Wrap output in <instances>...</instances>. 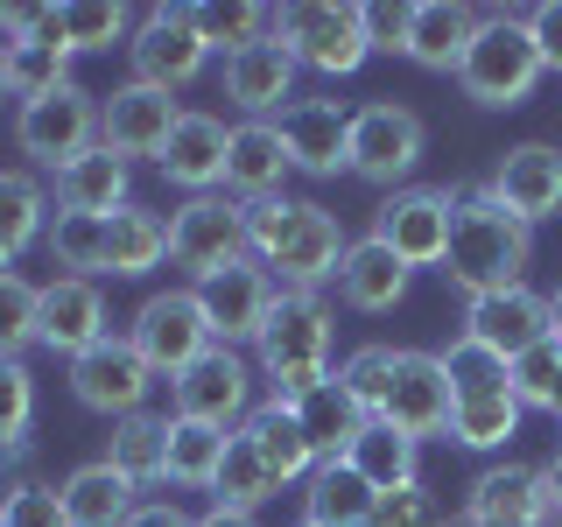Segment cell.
<instances>
[{
  "label": "cell",
  "instance_id": "6da1fadb",
  "mask_svg": "<svg viewBox=\"0 0 562 527\" xmlns=\"http://www.w3.org/2000/svg\"><path fill=\"white\" fill-rule=\"evenodd\" d=\"M450 198H457V211H450V254H443L450 289H464V303L520 289V281H527V254H535V225H520L485 183H457Z\"/></svg>",
  "mask_w": 562,
  "mask_h": 527
},
{
  "label": "cell",
  "instance_id": "7a4b0ae2",
  "mask_svg": "<svg viewBox=\"0 0 562 527\" xmlns=\"http://www.w3.org/2000/svg\"><path fill=\"white\" fill-rule=\"evenodd\" d=\"M345 225L330 204L310 198H260L246 204V254L268 274H281V289H316V281H338L345 260Z\"/></svg>",
  "mask_w": 562,
  "mask_h": 527
},
{
  "label": "cell",
  "instance_id": "3957f363",
  "mask_svg": "<svg viewBox=\"0 0 562 527\" xmlns=\"http://www.w3.org/2000/svg\"><path fill=\"white\" fill-rule=\"evenodd\" d=\"M436 359L450 373V436L464 450H506L520 436V415H527L514 401V386H506V359L471 345V338L443 345Z\"/></svg>",
  "mask_w": 562,
  "mask_h": 527
},
{
  "label": "cell",
  "instance_id": "277c9868",
  "mask_svg": "<svg viewBox=\"0 0 562 527\" xmlns=\"http://www.w3.org/2000/svg\"><path fill=\"white\" fill-rule=\"evenodd\" d=\"M260 373L274 380V401H303L330 380V303L316 289H281L260 324Z\"/></svg>",
  "mask_w": 562,
  "mask_h": 527
},
{
  "label": "cell",
  "instance_id": "5b68a950",
  "mask_svg": "<svg viewBox=\"0 0 562 527\" xmlns=\"http://www.w3.org/2000/svg\"><path fill=\"white\" fill-rule=\"evenodd\" d=\"M457 85H464V99L485 105V113H506V105H520L527 92H535V85H541V49H535L527 14L485 8L479 35H471V49H464V64H457Z\"/></svg>",
  "mask_w": 562,
  "mask_h": 527
},
{
  "label": "cell",
  "instance_id": "8992f818",
  "mask_svg": "<svg viewBox=\"0 0 562 527\" xmlns=\"http://www.w3.org/2000/svg\"><path fill=\"white\" fill-rule=\"evenodd\" d=\"M274 43L289 49L303 70L351 78V70L373 57V22H366V8H338V0H295V8H274Z\"/></svg>",
  "mask_w": 562,
  "mask_h": 527
},
{
  "label": "cell",
  "instance_id": "52a82bcc",
  "mask_svg": "<svg viewBox=\"0 0 562 527\" xmlns=\"http://www.w3.org/2000/svg\"><path fill=\"white\" fill-rule=\"evenodd\" d=\"M422 155H429V127H422L415 105L373 99V105L351 113V176L394 190V183H408V176L422 169Z\"/></svg>",
  "mask_w": 562,
  "mask_h": 527
},
{
  "label": "cell",
  "instance_id": "ba28073f",
  "mask_svg": "<svg viewBox=\"0 0 562 527\" xmlns=\"http://www.w3.org/2000/svg\"><path fill=\"white\" fill-rule=\"evenodd\" d=\"M169 260L190 281L233 268V260H254V254H246V204L225 198V190L183 198V204H176V218H169Z\"/></svg>",
  "mask_w": 562,
  "mask_h": 527
},
{
  "label": "cell",
  "instance_id": "9c48e42d",
  "mask_svg": "<svg viewBox=\"0 0 562 527\" xmlns=\"http://www.w3.org/2000/svg\"><path fill=\"white\" fill-rule=\"evenodd\" d=\"M14 141H22V155H35V162L57 176L64 162H78L85 148H99V99L70 78V85L29 99L22 113H14Z\"/></svg>",
  "mask_w": 562,
  "mask_h": 527
},
{
  "label": "cell",
  "instance_id": "30bf717a",
  "mask_svg": "<svg viewBox=\"0 0 562 527\" xmlns=\"http://www.w3.org/2000/svg\"><path fill=\"white\" fill-rule=\"evenodd\" d=\"M134 57V85H155V92H183L190 78L211 64V43L198 29V8H148L127 35Z\"/></svg>",
  "mask_w": 562,
  "mask_h": 527
},
{
  "label": "cell",
  "instance_id": "8fae6325",
  "mask_svg": "<svg viewBox=\"0 0 562 527\" xmlns=\"http://www.w3.org/2000/svg\"><path fill=\"white\" fill-rule=\"evenodd\" d=\"M134 351L155 366V373H183V366H198L211 345V316H204V303H198V289H162V295H148V303L134 310Z\"/></svg>",
  "mask_w": 562,
  "mask_h": 527
},
{
  "label": "cell",
  "instance_id": "7c38bea8",
  "mask_svg": "<svg viewBox=\"0 0 562 527\" xmlns=\"http://www.w3.org/2000/svg\"><path fill=\"white\" fill-rule=\"evenodd\" d=\"M450 211H457L450 190L408 183V190H394V198L373 211V239L394 246L408 274L415 268H443V254H450Z\"/></svg>",
  "mask_w": 562,
  "mask_h": 527
},
{
  "label": "cell",
  "instance_id": "4fadbf2b",
  "mask_svg": "<svg viewBox=\"0 0 562 527\" xmlns=\"http://www.w3.org/2000/svg\"><path fill=\"white\" fill-rule=\"evenodd\" d=\"M169 415L183 422H211V429H233V422L254 415V373L233 345H211L198 366L169 380Z\"/></svg>",
  "mask_w": 562,
  "mask_h": 527
},
{
  "label": "cell",
  "instance_id": "5bb4252c",
  "mask_svg": "<svg viewBox=\"0 0 562 527\" xmlns=\"http://www.w3.org/2000/svg\"><path fill=\"white\" fill-rule=\"evenodd\" d=\"M148 386H155V366L134 351V338H99L92 351L70 359V394L92 415H113V422L140 415L148 408Z\"/></svg>",
  "mask_w": 562,
  "mask_h": 527
},
{
  "label": "cell",
  "instance_id": "9a60e30c",
  "mask_svg": "<svg viewBox=\"0 0 562 527\" xmlns=\"http://www.w3.org/2000/svg\"><path fill=\"white\" fill-rule=\"evenodd\" d=\"M274 295L281 289H274V274L260 268V260H233V268L198 281V303H204L211 338L218 345H260V324H268Z\"/></svg>",
  "mask_w": 562,
  "mask_h": 527
},
{
  "label": "cell",
  "instance_id": "2e32d148",
  "mask_svg": "<svg viewBox=\"0 0 562 527\" xmlns=\"http://www.w3.org/2000/svg\"><path fill=\"white\" fill-rule=\"evenodd\" d=\"M176 120H183L176 92H155V85H120L113 99H99V141L120 155V162H134V155L162 162Z\"/></svg>",
  "mask_w": 562,
  "mask_h": 527
},
{
  "label": "cell",
  "instance_id": "e0dca14e",
  "mask_svg": "<svg viewBox=\"0 0 562 527\" xmlns=\"http://www.w3.org/2000/svg\"><path fill=\"white\" fill-rule=\"evenodd\" d=\"M274 134H281V148H289V169H303V176L351 169V113H345L338 99H295V105H281Z\"/></svg>",
  "mask_w": 562,
  "mask_h": 527
},
{
  "label": "cell",
  "instance_id": "ac0fdd59",
  "mask_svg": "<svg viewBox=\"0 0 562 527\" xmlns=\"http://www.w3.org/2000/svg\"><path fill=\"white\" fill-rule=\"evenodd\" d=\"M373 422L415 436V444L422 436H443L450 429V373H443V359H436V351H401V373L386 386Z\"/></svg>",
  "mask_w": 562,
  "mask_h": 527
},
{
  "label": "cell",
  "instance_id": "d6986e66",
  "mask_svg": "<svg viewBox=\"0 0 562 527\" xmlns=\"http://www.w3.org/2000/svg\"><path fill=\"white\" fill-rule=\"evenodd\" d=\"M485 190L514 211L520 225L555 218V211H562V148H549V141H520V148H506Z\"/></svg>",
  "mask_w": 562,
  "mask_h": 527
},
{
  "label": "cell",
  "instance_id": "ffe728a7",
  "mask_svg": "<svg viewBox=\"0 0 562 527\" xmlns=\"http://www.w3.org/2000/svg\"><path fill=\"white\" fill-rule=\"evenodd\" d=\"M549 330H555L549 295H535L527 281L506 289V295H479V303H464V338L485 345V351H499V359H520V351L541 345Z\"/></svg>",
  "mask_w": 562,
  "mask_h": 527
},
{
  "label": "cell",
  "instance_id": "44dd1931",
  "mask_svg": "<svg viewBox=\"0 0 562 527\" xmlns=\"http://www.w3.org/2000/svg\"><path fill=\"white\" fill-rule=\"evenodd\" d=\"M464 520L471 527H549V485H541L535 464H492L471 479V500H464Z\"/></svg>",
  "mask_w": 562,
  "mask_h": 527
},
{
  "label": "cell",
  "instance_id": "7402d4cb",
  "mask_svg": "<svg viewBox=\"0 0 562 527\" xmlns=\"http://www.w3.org/2000/svg\"><path fill=\"white\" fill-rule=\"evenodd\" d=\"M99 338H113V330H105V295H99V281H85V274L43 281L35 345H49V351H64V359H78V351H92Z\"/></svg>",
  "mask_w": 562,
  "mask_h": 527
},
{
  "label": "cell",
  "instance_id": "603a6c76",
  "mask_svg": "<svg viewBox=\"0 0 562 527\" xmlns=\"http://www.w3.org/2000/svg\"><path fill=\"white\" fill-rule=\"evenodd\" d=\"M479 35V8H457V0H408L401 14V57L422 70H457Z\"/></svg>",
  "mask_w": 562,
  "mask_h": 527
},
{
  "label": "cell",
  "instance_id": "cb8c5ba5",
  "mask_svg": "<svg viewBox=\"0 0 562 527\" xmlns=\"http://www.w3.org/2000/svg\"><path fill=\"white\" fill-rule=\"evenodd\" d=\"M225 155H233V127H225L218 113H183L155 169H162L176 190L204 198V190H218V183H225Z\"/></svg>",
  "mask_w": 562,
  "mask_h": 527
},
{
  "label": "cell",
  "instance_id": "d4e9b609",
  "mask_svg": "<svg viewBox=\"0 0 562 527\" xmlns=\"http://www.w3.org/2000/svg\"><path fill=\"white\" fill-rule=\"evenodd\" d=\"M295 70L303 64H295L274 35L254 43V49H233V57H225V99H233L246 120H268L281 105H295Z\"/></svg>",
  "mask_w": 562,
  "mask_h": 527
},
{
  "label": "cell",
  "instance_id": "484cf974",
  "mask_svg": "<svg viewBox=\"0 0 562 527\" xmlns=\"http://www.w3.org/2000/svg\"><path fill=\"white\" fill-rule=\"evenodd\" d=\"M134 204V176L113 148H85L78 162L57 169V211H85V218H113V211Z\"/></svg>",
  "mask_w": 562,
  "mask_h": 527
},
{
  "label": "cell",
  "instance_id": "4316f807",
  "mask_svg": "<svg viewBox=\"0 0 562 527\" xmlns=\"http://www.w3.org/2000/svg\"><path fill=\"white\" fill-rule=\"evenodd\" d=\"M281 176H289V148H281L274 120H239L233 155H225V198H239V204L281 198Z\"/></svg>",
  "mask_w": 562,
  "mask_h": 527
},
{
  "label": "cell",
  "instance_id": "83f0119b",
  "mask_svg": "<svg viewBox=\"0 0 562 527\" xmlns=\"http://www.w3.org/2000/svg\"><path fill=\"white\" fill-rule=\"evenodd\" d=\"M134 479L127 471H113L105 457H92V464H78L70 479L57 485V500H64V520L70 527H127V514H134Z\"/></svg>",
  "mask_w": 562,
  "mask_h": 527
},
{
  "label": "cell",
  "instance_id": "f1b7e54d",
  "mask_svg": "<svg viewBox=\"0 0 562 527\" xmlns=\"http://www.w3.org/2000/svg\"><path fill=\"white\" fill-rule=\"evenodd\" d=\"M239 436L260 450V464L274 471V485H295V479H310V471L324 464V457H316V444L303 436V422H295L289 401H260V408L239 422Z\"/></svg>",
  "mask_w": 562,
  "mask_h": 527
},
{
  "label": "cell",
  "instance_id": "f546056e",
  "mask_svg": "<svg viewBox=\"0 0 562 527\" xmlns=\"http://www.w3.org/2000/svg\"><path fill=\"white\" fill-rule=\"evenodd\" d=\"M338 295L351 310L380 316V310H394L401 295H408V268H401L394 246H380L373 233H366V239H351L345 260H338Z\"/></svg>",
  "mask_w": 562,
  "mask_h": 527
},
{
  "label": "cell",
  "instance_id": "4dcf8cb0",
  "mask_svg": "<svg viewBox=\"0 0 562 527\" xmlns=\"http://www.w3.org/2000/svg\"><path fill=\"white\" fill-rule=\"evenodd\" d=\"M373 514H380V492L366 485L345 457H330V464L310 471L303 520H316V527H373Z\"/></svg>",
  "mask_w": 562,
  "mask_h": 527
},
{
  "label": "cell",
  "instance_id": "1f68e13d",
  "mask_svg": "<svg viewBox=\"0 0 562 527\" xmlns=\"http://www.w3.org/2000/svg\"><path fill=\"white\" fill-rule=\"evenodd\" d=\"M162 260H169V218H162V211L127 204V211L105 218V274L134 281V274L162 268Z\"/></svg>",
  "mask_w": 562,
  "mask_h": 527
},
{
  "label": "cell",
  "instance_id": "d6a6232c",
  "mask_svg": "<svg viewBox=\"0 0 562 527\" xmlns=\"http://www.w3.org/2000/svg\"><path fill=\"white\" fill-rule=\"evenodd\" d=\"M35 239H49V190L29 169H0V268H14Z\"/></svg>",
  "mask_w": 562,
  "mask_h": 527
},
{
  "label": "cell",
  "instance_id": "836d02e7",
  "mask_svg": "<svg viewBox=\"0 0 562 527\" xmlns=\"http://www.w3.org/2000/svg\"><path fill=\"white\" fill-rule=\"evenodd\" d=\"M289 408H295V422H303V436L316 444V457H324V464H330V457H345V450H351V436H359L366 422H373V415H366L338 380L310 386V394H303V401H289Z\"/></svg>",
  "mask_w": 562,
  "mask_h": 527
},
{
  "label": "cell",
  "instance_id": "e575fe53",
  "mask_svg": "<svg viewBox=\"0 0 562 527\" xmlns=\"http://www.w3.org/2000/svg\"><path fill=\"white\" fill-rule=\"evenodd\" d=\"M105 464L127 471L134 485H162L169 479V415H120L113 444H105Z\"/></svg>",
  "mask_w": 562,
  "mask_h": 527
},
{
  "label": "cell",
  "instance_id": "d590c367",
  "mask_svg": "<svg viewBox=\"0 0 562 527\" xmlns=\"http://www.w3.org/2000/svg\"><path fill=\"white\" fill-rule=\"evenodd\" d=\"M43 35L64 43V57L113 49L120 35H127V8H120V0H64V8H43Z\"/></svg>",
  "mask_w": 562,
  "mask_h": 527
},
{
  "label": "cell",
  "instance_id": "8d00e7d4",
  "mask_svg": "<svg viewBox=\"0 0 562 527\" xmlns=\"http://www.w3.org/2000/svg\"><path fill=\"white\" fill-rule=\"evenodd\" d=\"M415 436H401V429H386V422H366L359 436H351V450H345V464L359 471L373 492H394V485H415Z\"/></svg>",
  "mask_w": 562,
  "mask_h": 527
},
{
  "label": "cell",
  "instance_id": "74e56055",
  "mask_svg": "<svg viewBox=\"0 0 562 527\" xmlns=\"http://www.w3.org/2000/svg\"><path fill=\"white\" fill-rule=\"evenodd\" d=\"M225 444H233V429L169 415V485L211 492V485H218V464H225Z\"/></svg>",
  "mask_w": 562,
  "mask_h": 527
},
{
  "label": "cell",
  "instance_id": "f35d334b",
  "mask_svg": "<svg viewBox=\"0 0 562 527\" xmlns=\"http://www.w3.org/2000/svg\"><path fill=\"white\" fill-rule=\"evenodd\" d=\"M506 386H514L520 408L562 415V338H555V330L541 345H527L520 359H506Z\"/></svg>",
  "mask_w": 562,
  "mask_h": 527
},
{
  "label": "cell",
  "instance_id": "ab89813d",
  "mask_svg": "<svg viewBox=\"0 0 562 527\" xmlns=\"http://www.w3.org/2000/svg\"><path fill=\"white\" fill-rule=\"evenodd\" d=\"M8 85H14V99H43V92H57V85H70V57H64V43H49L43 22H35V35H22V43H8Z\"/></svg>",
  "mask_w": 562,
  "mask_h": 527
},
{
  "label": "cell",
  "instance_id": "60d3db41",
  "mask_svg": "<svg viewBox=\"0 0 562 527\" xmlns=\"http://www.w3.org/2000/svg\"><path fill=\"white\" fill-rule=\"evenodd\" d=\"M211 492H218V506H233V514H260V506H268L281 485H274V471L260 464V450L233 429V444H225V464H218V485H211Z\"/></svg>",
  "mask_w": 562,
  "mask_h": 527
},
{
  "label": "cell",
  "instance_id": "b9f144b4",
  "mask_svg": "<svg viewBox=\"0 0 562 527\" xmlns=\"http://www.w3.org/2000/svg\"><path fill=\"white\" fill-rule=\"evenodd\" d=\"M49 260H57L64 274H105V218H85V211H57L49 218Z\"/></svg>",
  "mask_w": 562,
  "mask_h": 527
},
{
  "label": "cell",
  "instance_id": "7bdbcfd3",
  "mask_svg": "<svg viewBox=\"0 0 562 527\" xmlns=\"http://www.w3.org/2000/svg\"><path fill=\"white\" fill-rule=\"evenodd\" d=\"M35 316H43V289L22 268H0V359H22L35 345Z\"/></svg>",
  "mask_w": 562,
  "mask_h": 527
},
{
  "label": "cell",
  "instance_id": "ee69618b",
  "mask_svg": "<svg viewBox=\"0 0 562 527\" xmlns=\"http://www.w3.org/2000/svg\"><path fill=\"white\" fill-rule=\"evenodd\" d=\"M198 29H204V43L211 49H254V43H268L274 35V8H260V0H233V8H198Z\"/></svg>",
  "mask_w": 562,
  "mask_h": 527
},
{
  "label": "cell",
  "instance_id": "f6af8a7d",
  "mask_svg": "<svg viewBox=\"0 0 562 527\" xmlns=\"http://www.w3.org/2000/svg\"><path fill=\"white\" fill-rule=\"evenodd\" d=\"M29 422H35V373L29 359H0V457L29 450Z\"/></svg>",
  "mask_w": 562,
  "mask_h": 527
},
{
  "label": "cell",
  "instance_id": "bcb514c9",
  "mask_svg": "<svg viewBox=\"0 0 562 527\" xmlns=\"http://www.w3.org/2000/svg\"><path fill=\"white\" fill-rule=\"evenodd\" d=\"M394 373H401V351H394V345H359V351L338 366V386L359 401L366 415H380V401H386V386H394Z\"/></svg>",
  "mask_w": 562,
  "mask_h": 527
},
{
  "label": "cell",
  "instance_id": "7dc6e473",
  "mask_svg": "<svg viewBox=\"0 0 562 527\" xmlns=\"http://www.w3.org/2000/svg\"><path fill=\"white\" fill-rule=\"evenodd\" d=\"M0 527H70L57 485H14L8 500H0Z\"/></svg>",
  "mask_w": 562,
  "mask_h": 527
},
{
  "label": "cell",
  "instance_id": "c3c4849f",
  "mask_svg": "<svg viewBox=\"0 0 562 527\" xmlns=\"http://www.w3.org/2000/svg\"><path fill=\"white\" fill-rule=\"evenodd\" d=\"M373 527H436V500H429V485H394V492H380V514Z\"/></svg>",
  "mask_w": 562,
  "mask_h": 527
},
{
  "label": "cell",
  "instance_id": "681fc988",
  "mask_svg": "<svg viewBox=\"0 0 562 527\" xmlns=\"http://www.w3.org/2000/svg\"><path fill=\"white\" fill-rule=\"evenodd\" d=\"M527 29H535L541 70H555V78H562V0H541V8H527Z\"/></svg>",
  "mask_w": 562,
  "mask_h": 527
},
{
  "label": "cell",
  "instance_id": "f907efd6",
  "mask_svg": "<svg viewBox=\"0 0 562 527\" xmlns=\"http://www.w3.org/2000/svg\"><path fill=\"white\" fill-rule=\"evenodd\" d=\"M127 527H198V520H190L176 500H140L134 514H127Z\"/></svg>",
  "mask_w": 562,
  "mask_h": 527
},
{
  "label": "cell",
  "instance_id": "816d5d0a",
  "mask_svg": "<svg viewBox=\"0 0 562 527\" xmlns=\"http://www.w3.org/2000/svg\"><path fill=\"white\" fill-rule=\"evenodd\" d=\"M401 14H408V8H366V22H373V49H401Z\"/></svg>",
  "mask_w": 562,
  "mask_h": 527
},
{
  "label": "cell",
  "instance_id": "f5cc1de1",
  "mask_svg": "<svg viewBox=\"0 0 562 527\" xmlns=\"http://www.w3.org/2000/svg\"><path fill=\"white\" fill-rule=\"evenodd\" d=\"M541 485H549V514L562 520V450L549 457V464H541Z\"/></svg>",
  "mask_w": 562,
  "mask_h": 527
},
{
  "label": "cell",
  "instance_id": "db71d44e",
  "mask_svg": "<svg viewBox=\"0 0 562 527\" xmlns=\"http://www.w3.org/2000/svg\"><path fill=\"white\" fill-rule=\"evenodd\" d=\"M198 527H260V520H254V514H233V506H211Z\"/></svg>",
  "mask_w": 562,
  "mask_h": 527
},
{
  "label": "cell",
  "instance_id": "11a10c76",
  "mask_svg": "<svg viewBox=\"0 0 562 527\" xmlns=\"http://www.w3.org/2000/svg\"><path fill=\"white\" fill-rule=\"evenodd\" d=\"M549 316H555V338H562V281H555V295H549Z\"/></svg>",
  "mask_w": 562,
  "mask_h": 527
},
{
  "label": "cell",
  "instance_id": "9f6ffc18",
  "mask_svg": "<svg viewBox=\"0 0 562 527\" xmlns=\"http://www.w3.org/2000/svg\"><path fill=\"white\" fill-rule=\"evenodd\" d=\"M0 99H14V85H8V49H0Z\"/></svg>",
  "mask_w": 562,
  "mask_h": 527
},
{
  "label": "cell",
  "instance_id": "6f0895ef",
  "mask_svg": "<svg viewBox=\"0 0 562 527\" xmlns=\"http://www.w3.org/2000/svg\"><path fill=\"white\" fill-rule=\"evenodd\" d=\"M295 527H316V520H295Z\"/></svg>",
  "mask_w": 562,
  "mask_h": 527
},
{
  "label": "cell",
  "instance_id": "680465c9",
  "mask_svg": "<svg viewBox=\"0 0 562 527\" xmlns=\"http://www.w3.org/2000/svg\"><path fill=\"white\" fill-rule=\"evenodd\" d=\"M555 422H562V415H555Z\"/></svg>",
  "mask_w": 562,
  "mask_h": 527
}]
</instances>
